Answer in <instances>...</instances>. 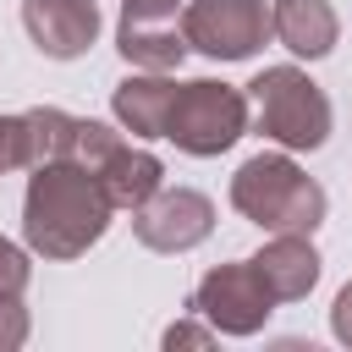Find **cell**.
I'll return each instance as SVG.
<instances>
[{
    "label": "cell",
    "mask_w": 352,
    "mask_h": 352,
    "mask_svg": "<svg viewBox=\"0 0 352 352\" xmlns=\"http://www.w3.org/2000/svg\"><path fill=\"white\" fill-rule=\"evenodd\" d=\"M110 214H116L110 192L77 160H55V165H38L28 176V192H22V236L44 258H77V253H88L104 236Z\"/></svg>",
    "instance_id": "1"
},
{
    "label": "cell",
    "mask_w": 352,
    "mask_h": 352,
    "mask_svg": "<svg viewBox=\"0 0 352 352\" xmlns=\"http://www.w3.org/2000/svg\"><path fill=\"white\" fill-rule=\"evenodd\" d=\"M231 209L242 220H253L258 231H302L314 236L324 226V187L286 154H253L236 176H231Z\"/></svg>",
    "instance_id": "2"
},
{
    "label": "cell",
    "mask_w": 352,
    "mask_h": 352,
    "mask_svg": "<svg viewBox=\"0 0 352 352\" xmlns=\"http://www.w3.org/2000/svg\"><path fill=\"white\" fill-rule=\"evenodd\" d=\"M248 104L258 116V132L280 148H324L330 138V99L302 66H264L248 82Z\"/></svg>",
    "instance_id": "3"
},
{
    "label": "cell",
    "mask_w": 352,
    "mask_h": 352,
    "mask_svg": "<svg viewBox=\"0 0 352 352\" xmlns=\"http://www.w3.org/2000/svg\"><path fill=\"white\" fill-rule=\"evenodd\" d=\"M242 132H248V94L242 88L214 82V77L176 82V99H170V116H165V138L182 154H198V160L226 154Z\"/></svg>",
    "instance_id": "4"
},
{
    "label": "cell",
    "mask_w": 352,
    "mask_h": 352,
    "mask_svg": "<svg viewBox=\"0 0 352 352\" xmlns=\"http://www.w3.org/2000/svg\"><path fill=\"white\" fill-rule=\"evenodd\" d=\"M72 160L99 176V187L110 192L116 209H143V204L165 187V165H160L148 148H138V143H126L121 132H110L104 121H77V148H72Z\"/></svg>",
    "instance_id": "5"
},
{
    "label": "cell",
    "mask_w": 352,
    "mask_h": 352,
    "mask_svg": "<svg viewBox=\"0 0 352 352\" xmlns=\"http://www.w3.org/2000/svg\"><path fill=\"white\" fill-rule=\"evenodd\" d=\"M192 308L220 336H258L264 319L275 314V292L264 286V275H258L253 258H236V264H214L192 286Z\"/></svg>",
    "instance_id": "6"
},
{
    "label": "cell",
    "mask_w": 352,
    "mask_h": 352,
    "mask_svg": "<svg viewBox=\"0 0 352 352\" xmlns=\"http://www.w3.org/2000/svg\"><path fill=\"white\" fill-rule=\"evenodd\" d=\"M182 33H187V50L209 60H248L275 28H270L264 0H187Z\"/></svg>",
    "instance_id": "7"
},
{
    "label": "cell",
    "mask_w": 352,
    "mask_h": 352,
    "mask_svg": "<svg viewBox=\"0 0 352 352\" xmlns=\"http://www.w3.org/2000/svg\"><path fill=\"white\" fill-rule=\"evenodd\" d=\"M214 231V204L192 187H160L143 209H132V236L148 253H187Z\"/></svg>",
    "instance_id": "8"
},
{
    "label": "cell",
    "mask_w": 352,
    "mask_h": 352,
    "mask_svg": "<svg viewBox=\"0 0 352 352\" xmlns=\"http://www.w3.org/2000/svg\"><path fill=\"white\" fill-rule=\"evenodd\" d=\"M22 28L50 60H77L99 38L94 0H22Z\"/></svg>",
    "instance_id": "9"
},
{
    "label": "cell",
    "mask_w": 352,
    "mask_h": 352,
    "mask_svg": "<svg viewBox=\"0 0 352 352\" xmlns=\"http://www.w3.org/2000/svg\"><path fill=\"white\" fill-rule=\"evenodd\" d=\"M253 264H258L264 286L275 292V302H297V297H308L314 280H319V253H314V242H308L302 231H275V236L253 253Z\"/></svg>",
    "instance_id": "10"
},
{
    "label": "cell",
    "mask_w": 352,
    "mask_h": 352,
    "mask_svg": "<svg viewBox=\"0 0 352 352\" xmlns=\"http://www.w3.org/2000/svg\"><path fill=\"white\" fill-rule=\"evenodd\" d=\"M270 28H275V38H280L292 55H302V60L330 55L336 38H341V16H336L330 0H275V6H270Z\"/></svg>",
    "instance_id": "11"
},
{
    "label": "cell",
    "mask_w": 352,
    "mask_h": 352,
    "mask_svg": "<svg viewBox=\"0 0 352 352\" xmlns=\"http://www.w3.org/2000/svg\"><path fill=\"white\" fill-rule=\"evenodd\" d=\"M170 99H176V77H165V72H132V77L116 82L110 110H116V121L132 138H165Z\"/></svg>",
    "instance_id": "12"
},
{
    "label": "cell",
    "mask_w": 352,
    "mask_h": 352,
    "mask_svg": "<svg viewBox=\"0 0 352 352\" xmlns=\"http://www.w3.org/2000/svg\"><path fill=\"white\" fill-rule=\"evenodd\" d=\"M116 50L138 72H176L182 55H187V33L176 22H121L116 28Z\"/></svg>",
    "instance_id": "13"
},
{
    "label": "cell",
    "mask_w": 352,
    "mask_h": 352,
    "mask_svg": "<svg viewBox=\"0 0 352 352\" xmlns=\"http://www.w3.org/2000/svg\"><path fill=\"white\" fill-rule=\"evenodd\" d=\"M77 121H82V116H66V110H55V104H33V110H22L28 170L55 165V160H72V148H77Z\"/></svg>",
    "instance_id": "14"
},
{
    "label": "cell",
    "mask_w": 352,
    "mask_h": 352,
    "mask_svg": "<svg viewBox=\"0 0 352 352\" xmlns=\"http://www.w3.org/2000/svg\"><path fill=\"white\" fill-rule=\"evenodd\" d=\"M28 280H33V258H28L16 242L0 236V302H16V297L28 292Z\"/></svg>",
    "instance_id": "15"
},
{
    "label": "cell",
    "mask_w": 352,
    "mask_h": 352,
    "mask_svg": "<svg viewBox=\"0 0 352 352\" xmlns=\"http://www.w3.org/2000/svg\"><path fill=\"white\" fill-rule=\"evenodd\" d=\"M28 330H33V319H28L22 297H16V302H0V352H16V346L28 341Z\"/></svg>",
    "instance_id": "16"
},
{
    "label": "cell",
    "mask_w": 352,
    "mask_h": 352,
    "mask_svg": "<svg viewBox=\"0 0 352 352\" xmlns=\"http://www.w3.org/2000/svg\"><path fill=\"white\" fill-rule=\"evenodd\" d=\"M121 22H176V0H121Z\"/></svg>",
    "instance_id": "17"
},
{
    "label": "cell",
    "mask_w": 352,
    "mask_h": 352,
    "mask_svg": "<svg viewBox=\"0 0 352 352\" xmlns=\"http://www.w3.org/2000/svg\"><path fill=\"white\" fill-rule=\"evenodd\" d=\"M220 330L214 324H192V319H176L170 330H165V346H209Z\"/></svg>",
    "instance_id": "18"
},
{
    "label": "cell",
    "mask_w": 352,
    "mask_h": 352,
    "mask_svg": "<svg viewBox=\"0 0 352 352\" xmlns=\"http://www.w3.org/2000/svg\"><path fill=\"white\" fill-rule=\"evenodd\" d=\"M330 330H336V341H341V346H352V280L336 292V308H330Z\"/></svg>",
    "instance_id": "19"
}]
</instances>
